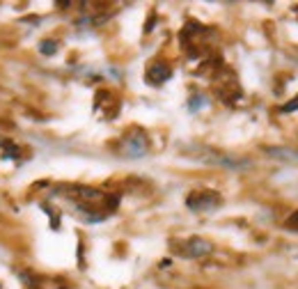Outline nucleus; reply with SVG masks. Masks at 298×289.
Wrapping results in <instances>:
<instances>
[{
  "mask_svg": "<svg viewBox=\"0 0 298 289\" xmlns=\"http://www.w3.org/2000/svg\"><path fill=\"white\" fill-rule=\"evenodd\" d=\"M218 202H220V198H218L216 193H195V195H191V198L186 200V205L191 206V209H195V211H209V209H213Z\"/></svg>",
  "mask_w": 298,
  "mask_h": 289,
  "instance_id": "1",
  "label": "nucleus"
},
{
  "mask_svg": "<svg viewBox=\"0 0 298 289\" xmlns=\"http://www.w3.org/2000/svg\"><path fill=\"white\" fill-rule=\"evenodd\" d=\"M211 250H213V246L209 244L207 239L193 236L191 241H186V250H184V255H186V257H204V255H209Z\"/></svg>",
  "mask_w": 298,
  "mask_h": 289,
  "instance_id": "2",
  "label": "nucleus"
},
{
  "mask_svg": "<svg viewBox=\"0 0 298 289\" xmlns=\"http://www.w3.org/2000/svg\"><path fill=\"white\" fill-rule=\"evenodd\" d=\"M147 152V143L142 136H131L124 140V154L131 156V159H140L142 154Z\"/></svg>",
  "mask_w": 298,
  "mask_h": 289,
  "instance_id": "3",
  "label": "nucleus"
},
{
  "mask_svg": "<svg viewBox=\"0 0 298 289\" xmlns=\"http://www.w3.org/2000/svg\"><path fill=\"white\" fill-rule=\"evenodd\" d=\"M170 67L168 64H161V62H156V64H151L149 67V71H147V81L151 85H161V83H165L168 78H170Z\"/></svg>",
  "mask_w": 298,
  "mask_h": 289,
  "instance_id": "4",
  "label": "nucleus"
},
{
  "mask_svg": "<svg viewBox=\"0 0 298 289\" xmlns=\"http://www.w3.org/2000/svg\"><path fill=\"white\" fill-rule=\"evenodd\" d=\"M55 51H58V44H55V41H51V39L42 41V53L44 55H53Z\"/></svg>",
  "mask_w": 298,
  "mask_h": 289,
  "instance_id": "5",
  "label": "nucleus"
},
{
  "mask_svg": "<svg viewBox=\"0 0 298 289\" xmlns=\"http://www.w3.org/2000/svg\"><path fill=\"white\" fill-rule=\"evenodd\" d=\"M204 103H207V101H204V97H195L193 103H191V110H200Z\"/></svg>",
  "mask_w": 298,
  "mask_h": 289,
  "instance_id": "6",
  "label": "nucleus"
},
{
  "mask_svg": "<svg viewBox=\"0 0 298 289\" xmlns=\"http://www.w3.org/2000/svg\"><path fill=\"white\" fill-rule=\"evenodd\" d=\"M296 108H298V99H294L291 103H287V106H284L282 110H284V113H289V110H296Z\"/></svg>",
  "mask_w": 298,
  "mask_h": 289,
  "instance_id": "7",
  "label": "nucleus"
},
{
  "mask_svg": "<svg viewBox=\"0 0 298 289\" xmlns=\"http://www.w3.org/2000/svg\"><path fill=\"white\" fill-rule=\"evenodd\" d=\"M291 223H298V213H296V216H294V218H291Z\"/></svg>",
  "mask_w": 298,
  "mask_h": 289,
  "instance_id": "8",
  "label": "nucleus"
}]
</instances>
